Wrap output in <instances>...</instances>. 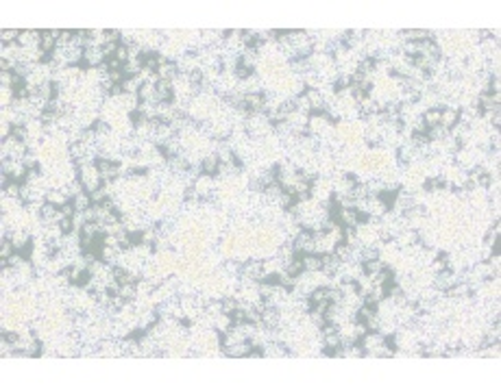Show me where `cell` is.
Returning <instances> with one entry per match:
<instances>
[{
  "label": "cell",
  "mask_w": 501,
  "mask_h": 391,
  "mask_svg": "<svg viewBox=\"0 0 501 391\" xmlns=\"http://www.w3.org/2000/svg\"><path fill=\"white\" fill-rule=\"evenodd\" d=\"M296 255H316V242L312 231H299V235L294 237V244H292Z\"/></svg>",
  "instance_id": "1"
},
{
  "label": "cell",
  "mask_w": 501,
  "mask_h": 391,
  "mask_svg": "<svg viewBox=\"0 0 501 391\" xmlns=\"http://www.w3.org/2000/svg\"><path fill=\"white\" fill-rule=\"evenodd\" d=\"M107 61L105 52L100 46H87L85 50H83V63L87 65V68H100Z\"/></svg>",
  "instance_id": "2"
},
{
  "label": "cell",
  "mask_w": 501,
  "mask_h": 391,
  "mask_svg": "<svg viewBox=\"0 0 501 391\" xmlns=\"http://www.w3.org/2000/svg\"><path fill=\"white\" fill-rule=\"evenodd\" d=\"M70 200H72V194L68 191V187L48 189V191H46V198H44V202H50V204H55V207H59V209H61L63 204H68Z\"/></svg>",
  "instance_id": "3"
},
{
  "label": "cell",
  "mask_w": 501,
  "mask_h": 391,
  "mask_svg": "<svg viewBox=\"0 0 501 391\" xmlns=\"http://www.w3.org/2000/svg\"><path fill=\"white\" fill-rule=\"evenodd\" d=\"M242 100L247 102V107L253 113H261L266 109V94H261V92H249L242 96Z\"/></svg>",
  "instance_id": "4"
},
{
  "label": "cell",
  "mask_w": 501,
  "mask_h": 391,
  "mask_svg": "<svg viewBox=\"0 0 501 391\" xmlns=\"http://www.w3.org/2000/svg\"><path fill=\"white\" fill-rule=\"evenodd\" d=\"M220 170V159L218 154H205L201 159V172L207 174V176H216Z\"/></svg>",
  "instance_id": "5"
},
{
  "label": "cell",
  "mask_w": 501,
  "mask_h": 391,
  "mask_svg": "<svg viewBox=\"0 0 501 391\" xmlns=\"http://www.w3.org/2000/svg\"><path fill=\"white\" fill-rule=\"evenodd\" d=\"M456 122H460V111H458L456 107H449V109H440V126H445V129L449 130Z\"/></svg>",
  "instance_id": "6"
},
{
  "label": "cell",
  "mask_w": 501,
  "mask_h": 391,
  "mask_svg": "<svg viewBox=\"0 0 501 391\" xmlns=\"http://www.w3.org/2000/svg\"><path fill=\"white\" fill-rule=\"evenodd\" d=\"M194 189H196V196H203V198H207L212 194V189H214V180H212V176H207V174H203V176L196 180L194 183Z\"/></svg>",
  "instance_id": "7"
},
{
  "label": "cell",
  "mask_w": 501,
  "mask_h": 391,
  "mask_svg": "<svg viewBox=\"0 0 501 391\" xmlns=\"http://www.w3.org/2000/svg\"><path fill=\"white\" fill-rule=\"evenodd\" d=\"M285 274H290V276H294V278H299V276L305 272V267H303V261H301V257H292L288 263H285Z\"/></svg>",
  "instance_id": "8"
},
{
  "label": "cell",
  "mask_w": 501,
  "mask_h": 391,
  "mask_svg": "<svg viewBox=\"0 0 501 391\" xmlns=\"http://www.w3.org/2000/svg\"><path fill=\"white\" fill-rule=\"evenodd\" d=\"M384 261H379V259H371V261H364L362 263V272L368 276V278H373L375 274H379L381 269H384Z\"/></svg>",
  "instance_id": "9"
},
{
  "label": "cell",
  "mask_w": 501,
  "mask_h": 391,
  "mask_svg": "<svg viewBox=\"0 0 501 391\" xmlns=\"http://www.w3.org/2000/svg\"><path fill=\"white\" fill-rule=\"evenodd\" d=\"M72 204L76 207V213H83L85 209L92 207V198H89L87 191H81V194H76V196L72 198Z\"/></svg>",
  "instance_id": "10"
},
{
  "label": "cell",
  "mask_w": 501,
  "mask_h": 391,
  "mask_svg": "<svg viewBox=\"0 0 501 391\" xmlns=\"http://www.w3.org/2000/svg\"><path fill=\"white\" fill-rule=\"evenodd\" d=\"M301 261L305 272H318L320 269V255H303Z\"/></svg>",
  "instance_id": "11"
},
{
  "label": "cell",
  "mask_w": 501,
  "mask_h": 391,
  "mask_svg": "<svg viewBox=\"0 0 501 391\" xmlns=\"http://www.w3.org/2000/svg\"><path fill=\"white\" fill-rule=\"evenodd\" d=\"M2 194L7 196V198H11V200H17V198H22V183H15V180H11L7 187L2 189Z\"/></svg>",
  "instance_id": "12"
},
{
  "label": "cell",
  "mask_w": 501,
  "mask_h": 391,
  "mask_svg": "<svg viewBox=\"0 0 501 391\" xmlns=\"http://www.w3.org/2000/svg\"><path fill=\"white\" fill-rule=\"evenodd\" d=\"M22 31H15V28H4L0 33V39H2V46H11V44H17V37H20Z\"/></svg>",
  "instance_id": "13"
},
{
  "label": "cell",
  "mask_w": 501,
  "mask_h": 391,
  "mask_svg": "<svg viewBox=\"0 0 501 391\" xmlns=\"http://www.w3.org/2000/svg\"><path fill=\"white\" fill-rule=\"evenodd\" d=\"M113 59H118V61H120L122 65L127 63L129 59H131V50H129V46H124V44L118 46V50H116V55H113Z\"/></svg>",
  "instance_id": "14"
},
{
  "label": "cell",
  "mask_w": 501,
  "mask_h": 391,
  "mask_svg": "<svg viewBox=\"0 0 501 391\" xmlns=\"http://www.w3.org/2000/svg\"><path fill=\"white\" fill-rule=\"evenodd\" d=\"M238 306H240V302H238L236 298H227V300H223V313H227V315H231Z\"/></svg>",
  "instance_id": "15"
},
{
  "label": "cell",
  "mask_w": 501,
  "mask_h": 391,
  "mask_svg": "<svg viewBox=\"0 0 501 391\" xmlns=\"http://www.w3.org/2000/svg\"><path fill=\"white\" fill-rule=\"evenodd\" d=\"M61 215H63V218H74V215H76V207L72 204V200L61 207Z\"/></svg>",
  "instance_id": "16"
},
{
  "label": "cell",
  "mask_w": 501,
  "mask_h": 391,
  "mask_svg": "<svg viewBox=\"0 0 501 391\" xmlns=\"http://www.w3.org/2000/svg\"><path fill=\"white\" fill-rule=\"evenodd\" d=\"M107 65H109V70H122V63L118 61V59H107Z\"/></svg>",
  "instance_id": "17"
}]
</instances>
